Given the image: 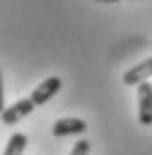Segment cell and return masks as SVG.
<instances>
[{"label": "cell", "instance_id": "cell-4", "mask_svg": "<svg viewBox=\"0 0 152 155\" xmlns=\"http://www.w3.org/2000/svg\"><path fill=\"white\" fill-rule=\"evenodd\" d=\"M84 131H87V124H84L82 119H77V116L58 119V121L53 124V128H51V133H53L55 138H63V136H80V133H84Z\"/></svg>", "mask_w": 152, "mask_h": 155}, {"label": "cell", "instance_id": "cell-2", "mask_svg": "<svg viewBox=\"0 0 152 155\" xmlns=\"http://www.w3.org/2000/svg\"><path fill=\"white\" fill-rule=\"evenodd\" d=\"M138 121L142 126H152V82L138 85Z\"/></svg>", "mask_w": 152, "mask_h": 155}, {"label": "cell", "instance_id": "cell-1", "mask_svg": "<svg viewBox=\"0 0 152 155\" xmlns=\"http://www.w3.org/2000/svg\"><path fill=\"white\" fill-rule=\"evenodd\" d=\"M60 87H63V80H60L58 75H51V78H46L43 82H39V85L31 90L29 99L34 102V107H41V104H46L53 94H58Z\"/></svg>", "mask_w": 152, "mask_h": 155}, {"label": "cell", "instance_id": "cell-5", "mask_svg": "<svg viewBox=\"0 0 152 155\" xmlns=\"http://www.w3.org/2000/svg\"><path fill=\"white\" fill-rule=\"evenodd\" d=\"M150 78H152V56L145 58L142 63H135L133 68H128L123 73V85H140Z\"/></svg>", "mask_w": 152, "mask_h": 155}, {"label": "cell", "instance_id": "cell-6", "mask_svg": "<svg viewBox=\"0 0 152 155\" xmlns=\"http://www.w3.org/2000/svg\"><path fill=\"white\" fill-rule=\"evenodd\" d=\"M24 148H27V136L19 133V131H14V133L10 136L2 155H24Z\"/></svg>", "mask_w": 152, "mask_h": 155}, {"label": "cell", "instance_id": "cell-9", "mask_svg": "<svg viewBox=\"0 0 152 155\" xmlns=\"http://www.w3.org/2000/svg\"><path fill=\"white\" fill-rule=\"evenodd\" d=\"M97 2H118V0H97Z\"/></svg>", "mask_w": 152, "mask_h": 155}, {"label": "cell", "instance_id": "cell-8", "mask_svg": "<svg viewBox=\"0 0 152 155\" xmlns=\"http://www.w3.org/2000/svg\"><path fill=\"white\" fill-rule=\"evenodd\" d=\"M5 111V85H2V70H0V114Z\"/></svg>", "mask_w": 152, "mask_h": 155}, {"label": "cell", "instance_id": "cell-7", "mask_svg": "<svg viewBox=\"0 0 152 155\" xmlns=\"http://www.w3.org/2000/svg\"><path fill=\"white\" fill-rule=\"evenodd\" d=\"M87 153H89V140L87 138H80L70 150V155H87Z\"/></svg>", "mask_w": 152, "mask_h": 155}, {"label": "cell", "instance_id": "cell-3", "mask_svg": "<svg viewBox=\"0 0 152 155\" xmlns=\"http://www.w3.org/2000/svg\"><path fill=\"white\" fill-rule=\"evenodd\" d=\"M31 111H34V102H31L29 97H24V99H17L14 104L5 107V111L0 114V121H2V124H7V126H12V124L22 121L24 116H29Z\"/></svg>", "mask_w": 152, "mask_h": 155}]
</instances>
